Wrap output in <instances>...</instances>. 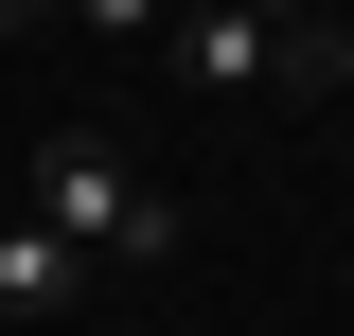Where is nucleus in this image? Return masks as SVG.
I'll use <instances>...</instances> for the list:
<instances>
[{
  "instance_id": "f257e3e1",
  "label": "nucleus",
  "mask_w": 354,
  "mask_h": 336,
  "mask_svg": "<svg viewBox=\"0 0 354 336\" xmlns=\"http://www.w3.org/2000/svg\"><path fill=\"white\" fill-rule=\"evenodd\" d=\"M36 230L88 265V283H106V265H160V248H177V195H142V177H124V142H88V124H71V142L36 160Z\"/></svg>"
},
{
  "instance_id": "f03ea898",
  "label": "nucleus",
  "mask_w": 354,
  "mask_h": 336,
  "mask_svg": "<svg viewBox=\"0 0 354 336\" xmlns=\"http://www.w3.org/2000/svg\"><path fill=\"white\" fill-rule=\"evenodd\" d=\"M177 71L195 88H354L337 18H248V0H177Z\"/></svg>"
},
{
  "instance_id": "7ed1b4c3",
  "label": "nucleus",
  "mask_w": 354,
  "mask_h": 336,
  "mask_svg": "<svg viewBox=\"0 0 354 336\" xmlns=\"http://www.w3.org/2000/svg\"><path fill=\"white\" fill-rule=\"evenodd\" d=\"M71 301H88V265L53 248L36 212H18V230H0V319H71Z\"/></svg>"
},
{
  "instance_id": "20e7f679",
  "label": "nucleus",
  "mask_w": 354,
  "mask_h": 336,
  "mask_svg": "<svg viewBox=\"0 0 354 336\" xmlns=\"http://www.w3.org/2000/svg\"><path fill=\"white\" fill-rule=\"evenodd\" d=\"M88 36H177V0H71Z\"/></svg>"
},
{
  "instance_id": "39448f33",
  "label": "nucleus",
  "mask_w": 354,
  "mask_h": 336,
  "mask_svg": "<svg viewBox=\"0 0 354 336\" xmlns=\"http://www.w3.org/2000/svg\"><path fill=\"white\" fill-rule=\"evenodd\" d=\"M36 18H71V0H0V36H36Z\"/></svg>"
},
{
  "instance_id": "423d86ee",
  "label": "nucleus",
  "mask_w": 354,
  "mask_h": 336,
  "mask_svg": "<svg viewBox=\"0 0 354 336\" xmlns=\"http://www.w3.org/2000/svg\"><path fill=\"white\" fill-rule=\"evenodd\" d=\"M248 18H319V0H248Z\"/></svg>"
}]
</instances>
